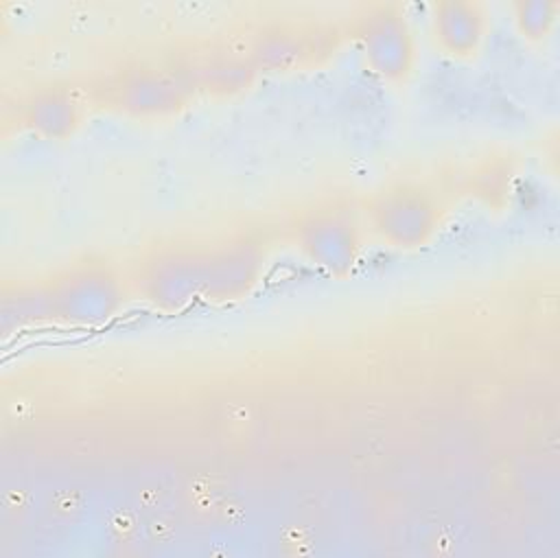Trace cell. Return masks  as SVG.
Masks as SVG:
<instances>
[{"label":"cell","instance_id":"1","mask_svg":"<svg viewBox=\"0 0 560 558\" xmlns=\"http://www.w3.org/2000/svg\"><path fill=\"white\" fill-rule=\"evenodd\" d=\"M50 319L68 324H103L122 306L118 276L98 263H81L44 284Z\"/></svg>","mask_w":560,"mask_h":558},{"label":"cell","instance_id":"2","mask_svg":"<svg viewBox=\"0 0 560 558\" xmlns=\"http://www.w3.org/2000/svg\"><path fill=\"white\" fill-rule=\"evenodd\" d=\"M440 221V201L418 184L387 186L368 204L372 232L387 245L400 249L427 245L435 236Z\"/></svg>","mask_w":560,"mask_h":558},{"label":"cell","instance_id":"3","mask_svg":"<svg viewBox=\"0 0 560 558\" xmlns=\"http://www.w3.org/2000/svg\"><path fill=\"white\" fill-rule=\"evenodd\" d=\"M354 39L368 68L400 83L416 66V37L398 4H372L354 22Z\"/></svg>","mask_w":560,"mask_h":558},{"label":"cell","instance_id":"4","mask_svg":"<svg viewBox=\"0 0 560 558\" xmlns=\"http://www.w3.org/2000/svg\"><path fill=\"white\" fill-rule=\"evenodd\" d=\"M295 243L313 265L335 278L350 276L361 256V230L339 208L306 212L295 225Z\"/></svg>","mask_w":560,"mask_h":558},{"label":"cell","instance_id":"5","mask_svg":"<svg viewBox=\"0 0 560 558\" xmlns=\"http://www.w3.org/2000/svg\"><path fill=\"white\" fill-rule=\"evenodd\" d=\"M195 88L192 77L162 68H133L114 77L107 101L136 118H155L182 109Z\"/></svg>","mask_w":560,"mask_h":558},{"label":"cell","instance_id":"6","mask_svg":"<svg viewBox=\"0 0 560 558\" xmlns=\"http://www.w3.org/2000/svg\"><path fill=\"white\" fill-rule=\"evenodd\" d=\"M206 252L190 247H168L155 252L140 269L138 287L142 295L164 309L175 311L203 295Z\"/></svg>","mask_w":560,"mask_h":558},{"label":"cell","instance_id":"7","mask_svg":"<svg viewBox=\"0 0 560 558\" xmlns=\"http://www.w3.org/2000/svg\"><path fill=\"white\" fill-rule=\"evenodd\" d=\"M265 252L252 239L225 243L206 252L203 295L212 300H236L252 291L262 274Z\"/></svg>","mask_w":560,"mask_h":558},{"label":"cell","instance_id":"8","mask_svg":"<svg viewBox=\"0 0 560 558\" xmlns=\"http://www.w3.org/2000/svg\"><path fill=\"white\" fill-rule=\"evenodd\" d=\"M431 31L444 53L470 57L486 37L488 13L483 4L472 0H442L433 4Z\"/></svg>","mask_w":560,"mask_h":558},{"label":"cell","instance_id":"9","mask_svg":"<svg viewBox=\"0 0 560 558\" xmlns=\"http://www.w3.org/2000/svg\"><path fill=\"white\" fill-rule=\"evenodd\" d=\"M22 118L35 136L66 140L81 125V103L68 88H39L24 103Z\"/></svg>","mask_w":560,"mask_h":558},{"label":"cell","instance_id":"10","mask_svg":"<svg viewBox=\"0 0 560 558\" xmlns=\"http://www.w3.org/2000/svg\"><path fill=\"white\" fill-rule=\"evenodd\" d=\"M317 53V44L311 35L295 28L273 26L256 35L249 48V61L260 72L293 70Z\"/></svg>","mask_w":560,"mask_h":558},{"label":"cell","instance_id":"11","mask_svg":"<svg viewBox=\"0 0 560 558\" xmlns=\"http://www.w3.org/2000/svg\"><path fill=\"white\" fill-rule=\"evenodd\" d=\"M256 68L249 61V57H236V55H219L208 61H203L197 68V74L192 77L195 85L214 92V94H232L238 90H245L254 77Z\"/></svg>","mask_w":560,"mask_h":558},{"label":"cell","instance_id":"12","mask_svg":"<svg viewBox=\"0 0 560 558\" xmlns=\"http://www.w3.org/2000/svg\"><path fill=\"white\" fill-rule=\"evenodd\" d=\"M512 179H514L512 164L505 158H497L475 171V175L470 177V190L483 204L501 206L512 188Z\"/></svg>","mask_w":560,"mask_h":558},{"label":"cell","instance_id":"13","mask_svg":"<svg viewBox=\"0 0 560 558\" xmlns=\"http://www.w3.org/2000/svg\"><path fill=\"white\" fill-rule=\"evenodd\" d=\"M558 4L549 0H521L514 4V22L523 37L545 39L556 22Z\"/></svg>","mask_w":560,"mask_h":558}]
</instances>
